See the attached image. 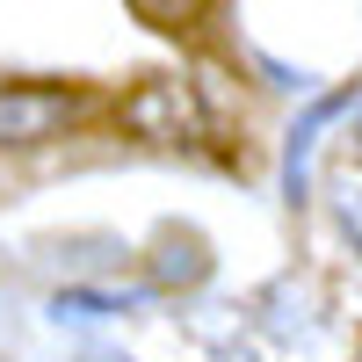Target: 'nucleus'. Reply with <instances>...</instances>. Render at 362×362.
<instances>
[{"label": "nucleus", "mask_w": 362, "mask_h": 362, "mask_svg": "<svg viewBox=\"0 0 362 362\" xmlns=\"http://www.w3.org/2000/svg\"><path fill=\"white\" fill-rule=\"evenodd\" d=\"M87 362H138V355H116V348H95V355H87Z\"/></svg>", "instance_id": "7"}, {"label": "nucleus", "mask_w": 362, "mask_h": 362, "mask_svg": "<svg viewBox=\"0 0 362 362\" xmlns=\"http://www.w3.org/2000/svg\"><path fill=\"white\" fill-rule=\"evenodd\" d=\"M145 8H153V15H167V22H189L203 0H145Z\"/></svg>", "instance_id": "6"}, {"label": "nucleus", "mask_w": 362, "mask_h": 362, "mask_svg": "<svg viewBox=\"0 0 362 362\" xmlns=\"http://www.w3.org/2000/svg\"><path fill=\"white\" fill-rule=\"evenodd\" d=\"M153 290H109V283H66L51 290V319H116V312H138Z\"/></svg>", "instance_id": "4"}, {"label": "nucleus", "mask_w": 362, "mask_h": 362, "mask_svg": "<svg viewBox=\"0 0 362 362\" xmlns=\"http://www.w3.org/2000/svg\"><path fill=\"white\" fill-rule=\"evenodd\" d=\"M138 138H153V145H181V138H203V116H196V95L181 80H145L138 95L116 109Z\"/></svg>", "instance_id": "2"}, {"label": "nucleus", "mask_w": 362, "mask_h": 362, "mask_svg": "<svg viewBox=\"0 0 362 362\" xmlns=\"http://www.w3.org/2000/svg\"><path fill=\"white\" fill-rule=\"evenodd\" d=\"M210 276V247L196 232H167L160 239V261H153V290H174V283H203Z\"/></svg>", "instance_id": "5"}, {"label": "nucleus", "mask_w": 362, "mask_h": 362, "mask_svg": "<svg viewBox=\"0 0 362 362\" xmlns=\"http://www.w3.org/2000/svg\"><path fill=\"white\" fill-rule=\"evenodd\" d=\"M225 362H261V355H247V348H225Z\"/></svg>", "instance_id": "8"}, {"label": "nucleus", "mask_w": 362, "mask_h": 362, "mask_svg": "<svg viewBox=\"0 0 362 362\" xmlns=\"http://www.w3.org/2000/svg\"><path fill=\"white\" fill-rule=\"evenodd\" d=\"M87 87H58V80H0V153H29L87 124Z\"/></svg>", "instance_id": "1"}, {"label": "nucleus", "mask_w": 362, "mask_h": 362, "mask_svg": "<svg viewBox=\"0 0 362 362\" xmlns=\"http://www.w3.org/2000/svg\"><path fill=\"white\" fill-rule=\"evenodd\" d=\"M355 102H362L355 87H341V95H319V102L305 109V124L290 131V145H283V203H290V210L312 196V145H319V131L334 124L341 109H355Z\"/></svg>", "instance_id": "3"}]
</instances>
